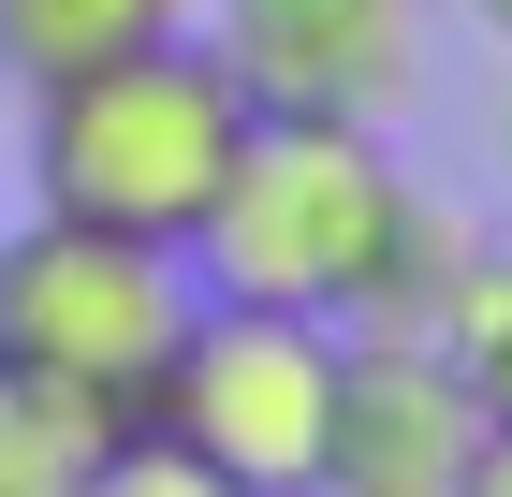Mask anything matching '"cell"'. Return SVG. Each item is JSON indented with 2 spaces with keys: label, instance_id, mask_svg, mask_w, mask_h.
Listing matches in <instances>:
<instances>
[{
  "label": "cell",
  "instance_id": "obj_9",
  "mask_svg": "<svg viewBox=\"0 0 512 497\" xmlns=\"http://www.w3.org/2000/svg\"><path fill=\"white\" fill-rule=\"evenodd\" d=\"M425 351L469 381L483 424H512V249H454V278L425 307Z\"/></svg>",
  "mask_w": 512,
  "mask_h": 497
},
{
  "label": "cell",
  "instance_id": "obj_12",
  "mask_svg": "<svg viewBox=\"0 0 512 497\" xmlns=\"http://www.w3.org/2000/svg\"><path fill=\"white\" fill-rule=\"evenodd\" d=\"M469 15H483V30H498V44H512V0H469Z\"/></svg>",
  "mask_w": 512,
  "mask_h": 497
},
{
  "label": "cell",
  "instance_id": "obj_11",
  "mask_svg": "<svg viewBox=\"0 0 512 497\" xmlns=\"http://www.w3.org/2000/svg\"><path fill=\"white\" fill-rule=\"evenodd\" d=\"M454 497H512V424H483L469 468H454Z\"/></svg>",
  "mask_w": 512,
  "mask_h": 497
},
{
  "label": "cell",
  "instance_id": "obj_2",
  "mask_svg": "<svg viewBox=\"0 0 512 497\" xmlns=\"http://www.w3.org/2000/svg\"><path fill=\"white\" fill-rule=\"evenodd\" d=\"M235 147H249V103H235V74L205 59V30L30 88V205L103 220V234H147L176 264H191V220L220 205Z\"/></svg>",
  "mask_w": 512,
  "mask_h": 497
},
{
  "label": "cell",
  "instance_id": "obj_6",
  "mask_svg": "<svg viewBox=\"0 0 512 497\" xmlns=\"http://www.w3.org/2000/svg\"><path fill=\"white\" fill-rule=\"evenodd\" d=\"M483 410L425 337H352L337 351V424H322V483L308 497H454Z\"/></svg>",
  "mask_w": 512,
  "mask_h": 497
},
{
  "label": "cell",
  "instance_id": "obj_13",
  "mask_svg": "<svg viewBox=\"0 0 512 497\" xmlns=\"http://www.w3.org/2000/svg\"><path fill=\"white\" fill-rule=\"evenodd\" d=\"M498 161H512V117H498Z\"/></svg>",
  "mask_w": 512,
  "mask_h": 497
},
{
  "label": "cell",
  "instance_id": "obj_4",
  "mask_svg": "<svg viewBox=\"0 0 512 497\" xmlns=\"http://www.w3.org/2000/svg\"><path fill=\"white\" fill-rule=\"evenodd\" d=\"M337 351L322 322H278V307H191V337L161 351L147 381V439H176L191 468H220L235 497H308L322 483V424H337Z\"/></svg>",
  "mask_w": 512,
  "mask_h": 497
},
{
  "label": "cell",
  "instance_id": "obj_7",
  "mask_svg": "<svg viewBox=\"0 0 512 497\" xmlns=\"http://www.w3.org/2000/svg\"><path fill=\"white\" fill-rule=\"evenodd\" d=\"M205 0H0V88L30 103V88L88 74V59H132V44H176Z\"/></svg>",
  "mask_w": 512,
  "mask_h": 497
},
{
  "label": "cell",
  "instance_id": "obj_8",
  "mask_svg": "<svg viewBox=\"0 0 512 497\" xmlns=\"http://www.w3.org/2000/svg\"><path fill=\"white\" fill-rule=\"evenodd\" d=\"M103 454H118V410H88V395L30 381V366H0V497H88Z\"/></svg>",
  "mask_w": 512,
  "mask_h": 497
},
{
  "label": "cell",
  "instance_id": "obj_5",
  "mask_svg": "<svg viewBox=\"0 0 512 497\" xmlns=\"http://www.w3.org/2000/svg\"><path fill=\"white\" fill-rule=\"evenodd\" d=\"M205 59L235 74L249 117H337L395 132L439 74V0H205Z\"/></svg>",
  "mask_w": 512,
  "mask_h": 497
},
{
  "label": "cell",
  "instance_id": "obj_1",
  "mask_svg": "<svg viewBox=\"0 0 512 497\" xmlns=\"http://www.w3.org/2000/svg\"><path fill=\"white\" fill-rule=\"evenodd\" d=\"M454 249L469 234L410 191L395 132L249 117L220 205L191 220V293L205 307H278V322H322V337H425Z\"/></svg>",
  "mask_w": 512,
  "mask_h": 497
},
{
  "label": "cell",
  "instance_id": "obj_3",
  "mask_svg": "<svg viewBox=\"0 0 512 497\" xmlns=\"http://www.w3.org/2000/svg\"><path fill=\"white\" fill-rule=\"evenodd\" d=\"M191 264L176 249H147V234H103V220H59V205H30V220L0 234V366H30V381L88 395V410H147L161 351L191 337Z\"/></svg>",
  "mask_w": 512,
  "mask_h": 497
},
{
  "label": "cell",
  "instance_id": "obj_10",
  "mask_svg": "<svg viewBox=\"0 0 512 497\" xmlns=\"http://www.w3.org/2000/svg\"><path fill=\"white\" fill-rule=\"evenodd\" d=\"M88 497H235L220 468H191L176 439H147V424H118V454L88 468Z\"/></svg>",
  "mask_w": 512,
  "mask_h": 497
}]
</instances>
